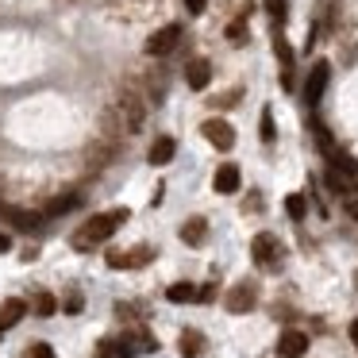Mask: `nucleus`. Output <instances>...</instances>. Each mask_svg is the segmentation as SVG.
Masks as SVG:
<instances>
[{"label": "nucleus", "mask_w": 358, "mask_h": 358, "mask_svg": "<svg viewBox=\"0 0 358 358\" xmlns=\"http://www.w3.org/2000/svg\"><path fill=\"white\" fill-rule=\"evenodd\" d=\"M227 39H231V43H243V39H247V20H235V24L231 27H227Z\"/></svg>", "instance_id": "nucleus-24"}, {"label": "nucleus", "mask_w": 358, "mask_h": 358, "mask_svg": "<svg viewBox=\"0 0 358 358\" xmlns=\"http://www.w3.org/2000/svg\"><path fill=\"white\" fill-rule=\"evenodd\" d=\"M181 239H185L189 247H201V243L208 239V220H201V216L185 220V224H181Z\"/></svg>", "instance_id": "nucleus-11"}, {"label": "nucleus", "mask_w": 358, "mask_h": 358, "mask_svg": "<svg viewBox=\"0 0 358 358\" xmlns=\"http://www.w3.org/2000/svg\"><path fill=\"white\" fill-rule=\"evenodd\" d=\"M73 204H78V196H73V193L70 196H58V201H50L47 208H43V216H62L66 208H73Z\"/></svg>", "instance_id": "nucleus-21"}, {"label": "nucleus", "mask_w": 358, "mask_h": 358, "mask_svg": "<svg viewBox=\"0 0 358 358\" xmlns=\"http://www.w3.org/2000/svg\"><path fill=\"white\" fill-rule=\"evenodd\" d=\"M250 255H255V262H258V266H278V258H281V243L273 239L270 231H262V235H255V243H250Z\"/></svg>", "instance_id": "nucleus-5"}, {"label": "nucleus", "mask_w": 358, "mask_h": 358, "mask_svg": "<svg viewBox=\"0 0 358 358\" xmlns=\"http://www.w3.org/2000/svg\"><path fill=\"white\" fill-rule=\"evenodd\" d=\"M327 78H331V66L327 62L312 66L308 81H304V96H308V104H320V96H324V89H327Z\"/></svg>", "instance_id": "nucleus-7"}, {"label": "nucleus", "mask_w": 358, "mask_h": 358, "mask_svg": "<svg viewBox=\"0 0 358 358\" xmlns=\"http://www.w3.org/2000/svg\"><path fill=\"white\" fill-rule=\"evenodd\" d=\"M178 350L185 358H196L204 350V335L201 331H193V327H185V331H181V339H178Z\"/></svg>", "instance_id": "nucleus-14"}, {"label": "nucleus", "mask_w": 358, "mask_h": 358, "mask_svg": "<svg viewBox=\"0 0 358 358\" xmlns=\"http://www.w3.org/2000/svg\"><path fill=\"white\" fill-rule=\"evenodd\" d=\"M204 4H208V0H185V8L193 12V16H201V12H204Z\"/></svg>", "instance_id": "nucleus-27"}, {"label": "nucleus", "mask_w": 358, "mask_h": 358, "mask_svg": "<svg viewBox=\"0 0 358 358\" xmlns=\"http://www.w3.org/2000/svg\"><path fill=\"white\" fill-rule=\"evenodd\" d=\"M258 131H262V143H273V112L270 108H262V127Z\"/></svg>", "instance_id": "nucleus-23"}, {"label": "nucleus", "mask_w": 358, "mask_h": 358, "mask_svg": "<svg viewBox=\"0 0 358 358\" xmlns=\"http://www.w3.org/2000/svg\"><path fill=\"white\" fill-rule=\"evenodd\" d=\"M27 358H55V347H47V343H35V347L27 350Z\"/></svg>", "instance_id": "nucleus-26"}, {"label": "nucleus", "mask_w": 358, "mask_h": 358, "mask_svg": "<svg viewBox=\"0 0 358 358\" xmlns=\"http://www.w3.org/2000/svg\"><path fill=\"white\" fill-rule=\"evenodd\" d=\"M166 296H170L173 304H185V301H196V296H201V289H193L189 281H178V285L166 289Z\"/></svg>", "instance_id": "nucleus-16"}, {"label": "nucleus", "mask_w": 358, "mask_h": 358, "mask_svg": "<svg viewBox=\"0 0 358 358\" xmlns=\"http://www.w3.org/2000/svg\"><path fill=\"white\" fill-rule=\"evenodd\" d=\"M350 339L358 343V320H355V324H350Z\"/></svg>", "instance_id": "nucleus-32"}, {"label": "nucleus", "mask_w": 358, "mask_h": 358, "mask_svg": "<svg viewBox=\"0 0 358 358\" xmlns=\"http://www.w3.org/2000/svg\"><path fill=\"white\" fill-rule=\"evenodd\" d=\"M212 296H216V285H204V289H201V296H196V301H212Z\"/></svg>", "instance_id": "nucleus-29"}, {"label": "nucleus", "mask_w": 358, "mask_h": 358, "mask_svg": "<svg viewBox=\"0 0 358 358\" xmlns=\"http://www.w3.org/2000/svg\"><path fill=\"white\" fill-rule=\"evenodd\" d=\"M24 312H27V304H24V301H16V296H12V301H4V304H0V331L16 327L20 320H24Z\"/></svg>", "instance_id": "nucleus-12"}, {"label": "nucleus", "mask_w": 358, "mask_h": 358, "mask_svg": "<svg viewBox=\"0 0 358 358\" xmlns=\"http://www.w3.org/2000/svg\"><path fill=\"white\" fill-rule=\"evenodd\" d=\"M12 247V239H8V235H4V231H0V255H4V250H8Z\"/></svg>", "instance_id": "nucleus-31"}, {"label": "nucleus", "mask_w": 358, "mask_h": 358, "mask_svg": "<svg viewBox=\"0 0 358 358\" xmlns=\"http://www.w3.org/2000/svg\"><path fill=\"white\" fill-rule=\"evenodd\" d=\"M108 266H112V270H124V255H120V250H112V255H108Z\"/></svg>", "instance_id": "nucleus-28"}, {"label": "nucleus", "mask_w": 358, "mask_h": 358, "mask_svg": "<svg viewBox=\"0 0 358 358\" xmlns=\"http://www.w3.org/2000/svg\"><path fill=\"white\" fill-rule=\"evenodd\" d=\"M31 304H35V312H39V316H55V312H58V301L50 293H35Z\"/></svg>", "instance_id": "nucleus-19"}, {"label": "nucleus", "mask_w": 358, "mask_h": 358, "mask_svg": "<svg viewBox=\"0 0 358 358\" xmlns=\"http://www.w3.org/2000/svg\"><path fill=\"white\" fill-rule=\"evenodd\" d=\"M173 150H178V143L170 139V135H162V139H155V147H150V166H166L173 158Z\"/></svg>", "instance_id": "nucleus-13"}, {"label": "nucleus", "mask_w": 358, "mask_h": 358, "mask_svg": "<svg viewBox=\"0 0 358 358\" xmlns=\"http://www.w3.org/2000/svg\"><path fill=\"white\" fill-rule=\"evenodd\" d=\"M127 220V208H112V212H101V216H93L89 224H81L78 231H73V247L78 250H93L96 243L112 239L116 235V227Z\"/></svg>", "instance_id": "nucleus-1"}, {"label": "nucleus", "mask_w": 358, "mask_h": 358, "mask_svg": "<svg viewBox=\"0 0 358 358\" xmlns=\"http://www.w3.org/2000/svg\"><path fill=\"white\" fill-rule=\"evenodd\" d=\"M255 301H258V289L250 285V281H239V285L231 289V293H227V312H235V316H239V312H250L255 308Z\"/></svg>", "instance_id": "nucleus-6"}, {"label": "nucleus", "mask_w": 358, "mask_h": 358, "mask_svg": "<svg viewBox=\"0 0 358 358\" xmlns=\"http://www.w3.org/2000/svg\"><path fill=\"white\" fill-rule=\"evenodd\" d=\"M150 258H155V247H135L131 255H124V270H131V266H147Z\"/></svg>", "instance_id": "nucleus-18"}, {"label": "nucleus", "mask_w": 358, "mask_h": 358, "mask_svg": "<svg viewBox=\"0 0 358 358\" xmlns=\"http://www.w3.org/2000/svg\"><path fill=\"white\" fill-rule=\"evenodd\" d=\"M285 212H289L293 220H304V212H308L304 196H301V193H289V196H285Z\"/></svg>", "instance_id": "nucleus-20"}, {"label": "nucleus", "mask_w": 358, "mask_h": 358, "mask_svg": "<svg viewBox=\"0 0 358 358\" xmlns=\"http://www.w3.org/2000/svg\"><path fill=\"white\" fill-rule=\"evenodd\" d=\"M178 43H181V27H178V24H166L162 31H155V35L147 39V55H150V58H162V55H170Z\"/></svg>", "instance_id": "nucleus-4"}, {"label": "nucleus", "mask_w": 358, "mask_h": 358, "mask_svg": "<svg viewBox=\"0 0 358 358\" xmlns=\"http://www.w3.org/2000/svg\"><path fill=\"white\" fill-rule=\"evenodd\" d=\"M201 135H204V139H208L216 150H231V147H235V127L227 124V120H204Z\"/></svg>", "instance_id": "nucleus-3"}, {"label": "nucleus", "mask_w": 358, "mask_h": 358, "mask_svg": "<svg viewBox=\"0 0 358 358\" xmlns=\"http://www.w3.org/2000/svg\"><path fill=\"white\" fill-rule=\"evenodd\" d=\"M266 12H270V20L281 27V20H285V12H289V4L285 0H266Z\"/></svg>", "instance_id": "nucleus-22"}, {"label": "nucleus", "mask_w": 358, "mask_h": 358, "mask_svg": "<svg viewBox=\"0 0 358 358\" xmlns=\"http://www.w3.org/2000/svg\"><path fill=\"white\" fill-rule=\"evenodd\" d=\"M120 355H124V347H116L112 339H104L101 350H96V358H120Z\"/></svg>", "instance_id": "nucleus-25"}, {"label": "nucleus", "mask_w": 358, "mask_h": 358, "mask_svg": "<svg viewBox=\"0 0 358 358\" xmlns=\"http://www.w3.org/2000/svg\"><path fill=\"white\" fill-rule=\"evenodd\" d=\"M212 189H216V193H235V189H239V166H231V162L220 166L216 178H212Z\"/></svg>", "instance_id": "nucleus-10"}, {"label": "nucleus", "mask_w": 358, "mask_h": 358, "mask_svg": "<svg viewBox=\"0 0 358 358\" xmlns=\"http://www.w3.org/2000/svg\"><path fill=\"white\" fill-rule=\"evenodd\" d=\"M327 158H331V170L347 173V178H355V173H358V162H355V158L347 155V150H339V147H335V150H331V155H327Z\"/></svg>", "instance_id": "nucleus-15"}, {"label": "nucleus", "mask_w": 358, "mask_h": 358, "mask_svg": "<svg viewBox=\"0 0 358 358\" xmlns=\"http://www.w3.org/2000/svg\"><path fill=\"white\" fill-rule=\"evenodd\" d=\"M185 81H189V89H208V81H212V62L208 58H193V62L185 66Z\"/></svg>", "instance_id": "nucleus-9"}, {"label": "nucleus", "mask_w": 358, "mask_h": 358, "mask_svg": "<svg viewBox=\"0 0 358 358\" xmlns=\"http://www.w3.org/2000/svg\"><path fill=\"white\" fill-rule=\"evenodd\" d=\"M278 355L281 358H304L308 355V335L304 331H285L278 339Z\"/></svg>", "instance_id": "nucleus-8"}, {"label": "nucleus", "mask_w": 358, "mask_h": 358, "mask_svg": "<svg viewBox=\"0 0 358 358\" xmlns=\"http://www.w3.org/2000/svg\"><path fill=\"white\" fill-rule=\"evenodd\" d=\"M116 116H120V124H124L127 131H139L143 120H147V108H143V101L131 93V89H124V93H120V104H116Z\"/></svg>", "instance_id": "nucleus-2"}, {"label": "nucleus", "mask_w": 358, "mask_h": 358, "mask_svg": "<svg viewBox=\"0 0 358 358\" xmlns=\"http://www.w3.org/2000/svg\"><path fill=\"white\" fill-rule=\"evenodd\" d=\"M4 216H8L16 227H24V231L39 227V220H43V216H35V212H24V208H4Z\"/></svg>", "instance_id": "nucleus-17"}, {"label": "nucleus", "mask_w": 358, "mask_h": 358, "mask_svg": "<svg viewBox=\"0 0 358 358\" xmlns=\"http://www.w3.org/2000/svg\"><path fill=\"white\" fill-rule=\"evenodd\" d=\"M347 212H350V216L358 220V196H347Z\"/></svg>", "instance_id": "nucleus-30"}]
</instances>
